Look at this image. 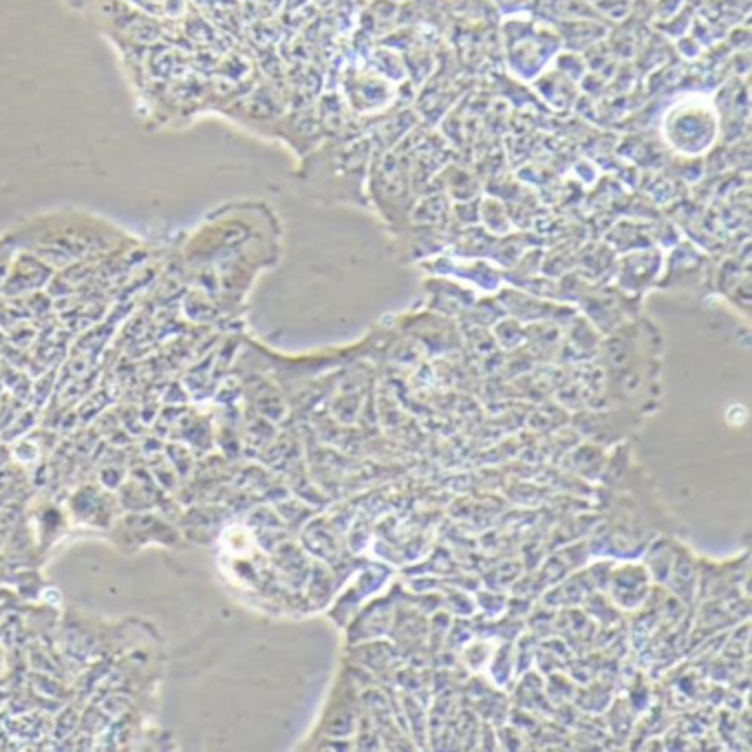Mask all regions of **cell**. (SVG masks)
<instances>
[{"instance_id":"cell-2","label":"cell","mask_w":752,"mask_h":752,"mask_svg":"<svg viewBox=\"0 0 752 752\" xmlns=\"http://www.w3.org/2000/svg\"><path fill=\"white\" fill-rule=\"evenodd\" d=\"M664 139L682 155H704L719 135V117L702 100H686L666 113Z\"/></svg>"},{"instance_id":"cell-1","label":"cell","mask_w":752,"mask_h":752,"mask_svg":"<svg viewBox=\"0 0 752 752\" xmlns=\"http://www.w3.org/2000/svg\"><path fill=\"white\" fill-rule=\"evenodd\" d=\"M122 239L111 223L84 212H53L42 214L18 225V230L7 236L9 243L23 245L40 256L42 261L56 265L60 259L78 261L93 254V250H106Z\"/></svg>"}]
</instances>
